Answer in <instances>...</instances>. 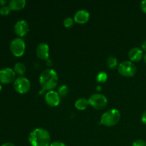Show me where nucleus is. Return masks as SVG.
Instances as JSON below:
<instances>
[{"instance_id":"6ab92c4d","label":"nucleus","mask_w":146,"mask_h":146,"mask_svg":"<svg viewBox=\"0 0 146 146\" xmlns=\"http://www.w3.org/2000/svg\"><path fill=\"white\" fill-rule=\"evenodd\" d=\"M107 78H108V75L106 72L104 71H101L96 76V80L98 83L100 84H103V83H105L106 81Z\"/></svg>"},{"instance_id":"5701e85b","label":"nucleus","mask_w":146,"mask_h":146,"mask_svg":"<svg viewBox=\"0 0 146 146\" xmlns=\"http://www.w3.org/2000/svg\"><path fill=\"white\" fill-rule=\"evenodd\" d=\"M50 146H67L64 143L60 142V141H55V142L51 143Z\"/></svg>"},{"instance_id":"aec40b11","label":"nucleus","mask_w":146,"mask_h":146,"mask_svg":"<svg viewBox=\"0 0 146 146\" xmlns=\"http://www.w3.org/2000/svg\"><path fill=\"white\" fill-rule=\"evenodd\" d=\"M74 19L71 17H66L65 19L64 20V26L66 27V28H71V27L74 26Z\"/></svg>"},{"instance_id":"2eb2a0df","label":"nucleus","mask_w":146,"mask_h":146,"mask_svg":"<svg viewBox=\"0 0 146 146\" xmlns=\"http://www.w3.org/2000/svg\"><path fill=\"white\" fill-rule=\"evenodd\" d=\"M89 105L88 100L84 98H80L76 101L75 107L79 111H84L87 108V107Z\"/></svg>"},{"instance_id":"f8f14e48","label":"nucleus","mask_w":146,"mask_h":146,"mask_svg":"<svg viewBox=\"0 0 146 146\" xmlns=\"http://www.w3.org/2000/svg\"><path fill=\"white\" fill-rule=\"evenodd\" d=\"M90 19V14L88 11L84 9L78 10L76 12L74 19L76 23L80 24H84L88 22Z\"/></svg>"},{"instance_id":"c756f323","label":"nucleus","mask_w":146,"mask_h":146,"mask_svg":"<svg viewBox=\"0 0 146 146\" xmlns=\"http://www.w3.org/2000/svg\"><path fill=\"white\" fill-rule=\"evenodd\" d=\"M96 89L98 90V91H100V90L101 89V86H98V87H97V88H96Z\"/></svg>"},{"instance_id":"7ed1b4c3","label":"nucleus","mask_w":146,"mask_h":146,"mask_svg":"<svg viewBox=\"0 0 146 146\" xmlns=\"http://www.w3.org/2000/svg\"><path fill=\"white\" fill-rule=\"evenodd\" d=\"M121 119V113L118 110L113 108L104 113L101 118V123L107 127L116 125Z\"/></svg>"},{"instance_id":"b1692460","label":"nucleus","mask_w":146,"mask_h":146,"mask_svg":"<svg viewBox=\"0 0 146 146\" xmlns=\"http://www.w3.org/2000/svg\"><path fill=\"white\" fill-rule=\"evenodd\" d=\"M141 8L142 11L146 14V0H144L141 3Z\"/></svg>"},{"instance_id":"4468645a","label":"nucleus","mask_w":146,"mask_h":146,"mask_svg":"<svg viewBox=\"0 0 146 146\" xmlns=\"http://www.w3.org/2000/svg\"><path fill=\"white\" fill-rule=\"evenodd\" d=\"M25 5V0H11L9 2V7L11 11H19L24 9Z\"/></svg>"},{"instance_id":"c85d7f7f","label":"nucleus","mask_w":146,"mask_h":146,"mask_svg":"<svg viewBox=\"0 0 146 146\" xmlns=\"http://www.w3.org/2000/svg\"><path fill=\"white\" fill-rule=\"evenodd\" d=\"M143 60H144V61H145V63L146 64V53L145 54V55L143 56Z\"/></svg>"},{"instance_id":"bb28decb","label":"nucleus","mask_w":146,"mask_h":146,"mask_svg":"<svg viewBox=\"0 0 146 146\" xmlns=\"http://www.w3.org/2000/svg\"><path fill=\"white\" fill-rule=\"evenodd\" d=\"M1 146H16V145H14V143H12L7 142V143H5L2 144Z\"/></svg>"},{"instance_id":"412c9836","label":"nucleus","mask_w":146,"mask_h":146,"mask_svg":"<svg viewBox=\"0 0 146 146\" xmlns=\"http://www.w3.org/2000/svg\"><path fill=\"white\" fill-rule=\"evenodd\" d=\"M11 10L9 7V6H3L0 8V14L1 16H7L9 14Z\"/></svg>"},{"instance_id":"423d86ee","label":"nucleus","mask_w":146,"mask_h":146,"mask_svg":"<svg viewBox=\"0 0 146 146\" xmlns=\"http://www.w3.org/2000/svg\"><path fill=\"white\" fill-rule=\"evenodd\" d=\"M88 100L89 105H91L95 109H103L108 104V100L106 97L101 94H92Z\"/></svg>"},{"instance_id":"a878e982","label":"nucleus","mask_w":146,"mask_h":146,"mask_svg":"<svg viewBox=\"0 0 146 146\" xmlns=\"http://www.w3.org/2000/svg\"><path fill=\"white\" fill-rule=\"evenodd\" d=\"M141 47H142L143 51H146V40L145 41H143V43L141 44Z\"/></svg>"},{"instance_id":"39448f33","label":"nucleus","mask_w":146,"mask_h":146,"mask_svg":"<svg viewBox=\"0 0 146 146\" xmlns=\"http://www.w3.org/2000/svg\"><path fill=\"white\" fill-rule=\"evenodd\" d=\"M118 73L125 77H132L137 71L136 66L131 61H125L121 62L118 67Z\"/></svg>"},{"instance_id":"f03ea898","label":"nucleus","mask_w":146,"mask_h":146,"mask_svg":"<svg viewBox=\"0 0 146 146\" xmlns=\"http://www.w3.org/2000/svg\"><path fill=\"white\" fill-rule=\"evenodd\" d=\"M29 142L31 146H50L51 136L46 129L36 128L30 133Z\"/></svg>"},{"instance_id":"ddd939ff","label":"nucleus","mask_w":146,"mask_h":146,"mask_svg":"<svg viewBox=\"0 0 146 146\" xmlns=\"http://www.w3.org/2000/svg\"><path fill=\"white\" fill-rule=\"evenodd\" d=\"M128 57L132 62L140 61L142 59V58H143V50L138 47H134V48H131L128 52Z\"/></svg>"},{"instance_id":"6e6552de","label":"nucleus","mask_w":146,"mask_h":146,"mask_svg":"<svg viewBox=\"0 0 146 146\" xmlns=\"http://www.w3.org/2000/svg\"><path fill=\"white\" fill-rule=\"evenodd\" d=\"M16 74L11 68H4L0 70V83L3 84H11L15 81Z\"/></svg>"},{"instance_id":"20e7f679","label":"nucleus","mask_w":146,"mask_h":146,"mask_svg":"<svg viewBox=\"0 0 146 146\" xmlns=\"http://www.w3.org/2000/svg\"><path fill=\"white\" fill-rule=\"evenodd\" d=\"M26 49V44L20 37L14 38L10 43V51L16 57H21L24 55Z\"/></svg>"},{"instance_id":"f257e3e1","label":"nucleus","mask_w":146,"mask_h":146,"mask_svg":"<svg viewBox=\"0 0 146 146\" xmlns=\"http://www.w3.org/2000/svg\"><path fill=\"white\" fill-rule=\"evenodd\" d=\"M58 74L54 69L48 68L44 70L39 77L40 86L42 91H53L58 84Z\"/></svg>"},{"instance_id":"a211bd4d","label":"nucleus","mask_w":146,"mask_h":146,"mask_svg":"<svg viewBox=\"0 0 146 146\" xmlns=\"http://www.w3.org/2000/svg\"><path fill=\"white\" fill-rule=\"evenodd\" d=\"M68 86L66 85H61V86L58 88V94L60 96V97H65L68 95Z\"/></svg>"},{"instance_id":"9d476101","label":"nucleus","mask_w":146,"mask_h":146,"mask_svg":"<svg viewBox=\"0 0 146 146\" xmlns=\"http://www.w3.org/2000/svg\"><path fill=\"white\" fill-rule=\"evenodd\" d=\"M60 100V96L55 91H48L45 95L46 103L51 107L57 106L59 104Z\"/></svg>"},{"instance_id":"cd10ccee","label":"nucleus","mask_w":146,"mask_h":146,"mask_svg":"<svg viewBox=\"0 0 146 146\" xmlns=\"http://www.w3.org/2000/svg\"><path fill=\"white\" fill-rule=\"evenodd\" d=\"M7 3V1H6V0H0V6H1V7L6 6Z\"/></svg>"},{"instance_id":"4be33fe9","label":"nucleus","mask_w":146,"mask_h":146,"mask_svg":"<svg viewBox=\"0 0 146 146\" xmlns=\"http://www.w3.org/2000/svg\"><path fill=\"white\" fill-rule=\"evenodd\" d=\"M132 146H146V141L141 139L136 140L133 143Z\"/></svg>"},{"instance_id":"1a4fd4ad","label":"nucleus","mask_w":146,"mask_h":146,"mask_svg":"<svg viewBox=\"0 0 146 146\" xmlns=\"http://www.w3.org/2000/svg\"><path fill=\"white\" fill-rule=\"evenodd\" d=\"M29 29V27L28 22L25 20H19L17 21L14 27V32L20 38L24 36L28 33Z\"/></svg>"},{"instance_id":"9b49d317","label":"nucleus","mask_w":146,"mask_h":146,"mask_svg":"<svg viewBox=\"0 0 146 146\" xmlns=\"http://www.w3.org/2000/svg\"><path fill=\"white\" fill-rule=\"evenodd\" d=\"M36 55L41 60H47L49 57V46L46 43H40L36 47Z\"/></svg>"},{"instance_id":"7c9ffc66","label":"nucleus","mask_w":146,"mask_h":146,"mask_svg":"<svg viewBox=\"0 0 146 146\" xmlns=\"http://www.w3.org/2000/svg\"><path fill=\"white\" fill-rule=\"evenodd\" d=\"M1 89H2V86H1V83H0V92H1Z\"/></svg>"},{"instance_id":"f3484780","label":"nucleus","mask_w":146,"mask_h":146,"mask_svg":"<svg viewBox=\"0 0 146 146\" xmlns=\"http://www.w3.org/2000/svg\"><path fill=\"white\" fill-rule=\"evenodd\" d=\"M107 65L111 69H115L118 67V60L114 56H109L107 59Z\"/></svg>"},{"instance_id":"0eeeda50","label":"nucleus","mask_w":146,"mask_h":146,"mask_svg":"<svg viewBox=\"0 0 146 146\" xmlns=\"http://www.w3.org/2000/svg\"><path fill=\"white\" fill-rule=\"evenodd\" d=\"M30 88H31V83L29 80L25 77H19L14 81V88L19 94H27L29 91Z\"/></svg>"},{"instance_id":"393cba45","label":"nucleus","mask_w":146,"mask_h":146,"mask_svg":"<svg viewBox=\"0 0 146 146\" xmlns=\"http://www.w3.org/2000/svg\"><path fill=\"white\" fill-rule=\"evenodd\" d=\"M141 121H142V122L145 125H146V111L143 113L142 115V117H141Z\"/></svg>"},{"instance_id":"dca6fc26","label":"nucleus","mask_w":146,"mask_h":146,"mask_svg":"<svg viewBox=\"0 0 146 146\" xmlns=\"http://www.w3.org/2000/svg\"><path fill=\"white\" fill-rule=\"evenodd\" d=\"M26 70H27L26 66L24 65L23 63H21V62L17 63L14 66V72H15L16 74H17V75L19 76L24 75L26 72Z\"/></svg>"}]
</instances>
